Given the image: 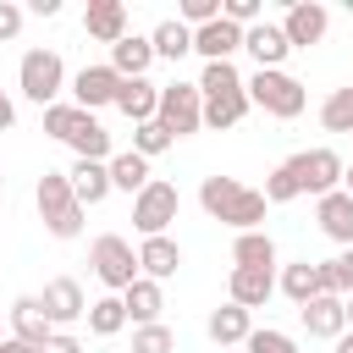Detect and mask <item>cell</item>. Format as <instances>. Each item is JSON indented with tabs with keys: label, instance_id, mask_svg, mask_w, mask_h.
Segmentation results:
<instances>
[{
	"label": "cell",
	"instance_id": "6da1fadb",
	"mask_svg": "<svg viewBox=\"0 0 353 353\" xmlns=\"http://www.w3.org/2000/svg\"><path fill=\"white\" fill-rule=\"evenodd\" d=\"M199 204L210 221H226L232 232H265V188H243L237 176H204Z\"/></svg>",
	"mask_w": 353,
	"mask_h": 353
},
{
	"label": "cell",
	"instance_id": "7a4b0ae2",
	"mask_svg": "<svg viewBox=\"0 0 353 353\" xmlns=\"http://www.w3.org/2000/svg\"><path fill=\"white\" fill-rule=\"evenodd\" d=\"M199 94H204V127H237L243 116H248V77L232 66V61H215V66H204V77H199Z\"/></svg>",
	"mask_w": 353,
	"mask_h": 353
},
{
	"label": "cell",
	"instance_id": "3957f363",
	"mask_svg": "<svg viewBox=\"0 0 353 353\" xmlns=\"http://www.w3.org/2000/svg\"><path fill=\"white\" fill-rule=\"evenodd\" d=\"M33 204H39V221H44L50 237H77L83 232V204H77L66 171H44L39 188H33Z\"/></svg>",
	"mask_w": 353,
	"mask_h": 353
},
{
	"label": "cell",
	"instance_id": "277c9868",
	"mask_svg": "<svg viewBox=\"0 0 353 353\" xmlns=\"http://www.w3.org/2000/svg\"><path fill=\"white\" fill-rule=\"evenodd\" d=\"M248 99H254L265 116H276V121H292V116H303V105H309L303 83H298L292 72H254V77H248Z\"/></svg>",
	"mask_w": 353,
	"mask_h": 353
},
{
	"label": "cell",
	"instance_id": "5b68a950",
	"mask_svg": "<svg viewBox=\"0 0 353 353\" xmlns=\"http://www.w3.org/2000/svg\"><path fill=\"white\" fill-rule=\"evenodd\" d=\"M88 265H94V276L110 287V292H127L143 270H138V254H132V243L121 237V232H105V237H94V248H88Z\"/></svg>",
	"mask_w": 353,
	"mask_h": 353
},
{
	"label": "cell",
	"instance_id": "8992f818",
	"mask_svg": "<svg viewBox=\"0 0 353 353\" xmlns=\"http://www.w3.org/2000/svg\"><path fill=\"white\" fill-rule=\"evenodd\" d=\"M17 88L33 99V105H55V94L66 88V61L55 55V50H28L22 55V66H17Z\"/></svg>",
	"mask_w": 353,
	"mask_h": 353
},
{
	"label": "cell",
	"instance_id": "52a82bcc",
	"mask_svg": "<svg viewBox=\"0 0 353 353\" xmlns=\"http://www.w3.org/2000/svg\"><path fill=\"white\" fill-rule=\"evenodd\" d=\"M171 138H188V132H199L204 127V94H199V83H165L160 88V116H154Z\"/></svg>",
	"mask_w": 353,
	"mask_h": 353
},
{
	"label": "cell",
	"instance_id": "ba28073f",
	"mask_svg": "<svg viewBox=\"0 0 353 353\" xmlns=\"http://www.w3.org/2000/svg\"><path fill=\"white\" fill-rule=\"evenodd\" d=\"M176 210H182V193H176V182H149L138 199H132V226L143 232V237H165V226L176 221Z\"/></svg>",
	"mask_w": 353,
	"mask_h": 353
},
{
	"label": "cell",
	"instance_id": "9c48e42d",
	"mask_svg": "<svg viewBox=\"0 0 353 353\" xmlns=\"http://www.w3.org/2000/svg\"><path fill=\"white\" fill-rule=\"evenodd\" d=\"M292 165H298V176H303V193H314V199H325V193H336L342 188V176H347V160L336 154V149H303V154H292Z\"/></svg>",
	"mask_w": 353,
	"mask_h": 353
},
{
	"label": "cell",
	"instance_id": "30bf717a",
	"mask_svg": "<svg viewBox=\"0 0 353 353\" xmlns=\"http://www.w3.org/2000/svg\"><path fill=\"white\" fill-rule=\"evenodd\" d=\"M39 303H44V314H50V325H55V331H66V325L88 320V298H83V287H77L72 276H50V281H44V292H39Z\"/></svg>",
	"mask_w": 353,
	"mask_h": 353
},
{
	"label": "cell",
	"instance_id": "8fae6325",
	"mask_svg": "<svg viewBox=\"0 0 353 353\" xmlns=\"http://www.w3.org/2000/svg\"><path fill=\"white\" fill-rule=\"evenodd\" d=\"M116 94H121V72L105 61V66H83L77 77H72V105L77 110H99V105H116Z\"/></svg>",
	"mask_w": 353,
	"mask_h": 353
},
{
	"label": "cell",
	"instance_id": "7c38bea8",
	"mask_svg": "<svg viewBox=\"0 0 353 353\" xmlns=\"http://www.w3.org/2000/svg\"><path fill=\"white\" fill-rule=\"evenodd\" d=\"M325 28H331V11H325L320 0H292V6H287V17H281V33H287V44H292V50L320 44V39H325Z\"/></svg>",
	"mask_w": 353,
	"mask_h": 353
},
{
	"label": "cell",
	"instance_id": "4fadbf2b",
	"mask_svg": "<svg viewBox=\"0 0 353 353\" xmlns=\"http://www.w3.org/2000/svg\"><path fill=\"white\" fill-rule=\"evenodd\" d=\"M6 314H11V336H17V342H28V347H39V353L50 347V336H55V325H50V314H44V303H39V292H28V298H17V303H11Z\"/></svg>",
	"mask_w": 353,
	"mask_h": 353
},
{
	"label": "cell",
	"instance_id": "5bb4252c",
	"mask_svg": "<svg viewBox=\"0 0 353 353\" xmlns=\"http://www.w3.org/2000/svg\"><path fill=\"white\" fill-rule=\"evenodd\" d=\"M298 314H303V331H309V336H320V342L347 336V303H342L336 292H320V298H314V303H303Z\"/></svg>",
	"mask_w": 353,
	"mask_h": 353
},
{
	"label": "cell",
	"instance_id": "9a60e30c",
	"mask_svg": "<svg viewBox=\"0 0 353 353\" xmlns=\"http://www.w3.org/2000/svg\"><path fill=\"white\" fill-rule=\"evenodd\" d=\"M204 331H210V342L226 353V347H243L248 336H254V314L243 309V303H221V309H210V320H204Z\"/></svg>",
	"mask_w": 353,
	"mask_h": 353
},
{
	"label": "cell",
	"instance_id": "2e32d148",
	"mask_svg": "<svg viewBox=\"0 0 353 353\" xmlns=\"http://www.w3.org/2000/svg\"><path fill=\"white\" fill-rule=\"evenodd\" d=\"M243 50V28L237 22H204V28H193V55H204V66H215V61H232Z\"/></svg>",
	"mask_w": 353,
	"mask_h": 353
},
{
	"label": "cell",
	"instance_id": "e0dca14e",
	"mask_svg": "<svg viewBox=\"0 0 353 353\" xmlns=\"http://www.w3.org/2000/svg\"><path fill=\"white\" fill-rule=\"evenodd\" d=\"M243 50L259 61V72H281V61L292 55V44H287L281 22H254V28L243 33Z\"/></svg>",
	"mask_w": 353,
	"mask_h": 353
},
{
	"label": "cell",
	"instance_id": "ac0fdd59",
	"mask_svg": "<svg viewBox=\"0 0 353 353\" xmlns=\"http://www.w3.org/2000/svg\"><path fill=\"white\" fill-rule=\"evenodd\" d=\"M83 33L116 50V44L127 39V6H121V0H88V11H83Z\"/></svg>",
	"mask_w": 353,
	"mask_h": 353
},
{
	"label": "cell",
	"instance_id": "d6986e66",
	"mask_svg": "<svg viewBox=\"0 0 353 353\" xmlns=\"http://www.w3.org/2000/svg\"><path fill=\"white\" fill-rule=\"evenodd\" d=\"M116 110H121L132 127H143V121H154V116H160V88H154L149 77H121Z\"/></svg>",
	"mask_w": 353,
	"mask_h": 353
},
{
	"label": "cell",
	"instance_id": "ffe728a7",
	"mask_svg": "<svg viewBox=\"0 0 353 353\" xmlns=\"http://www.w3.org/2000/svg\"><path fill=\"white\" fill-rule=\"evenodd\" d=\"M314 221H320V232H325L331 243L353 248V199H347L342 188L325 193V199H314Z\"/></svg>",
	"mask_w": 353,
	"mask_h": 353
},
{
	"label": "cell",
	"instance_id": "44dd1931",
	"mask_svg": "<svg viewBox=\"0 0 353 353\" xmlns=\"http://www.w3.org/2000/svg\"><path fill=\"white\" fill-rule=\"evenodd\" d=\"M72 193H77V204H105L116 188H110V165L105 160H72Z\"/></svg>",
	"mask_w": 353,
	"mask_h": 353
},
{
	"label": "cell",
	"instance_id": "7402d4cb",
	"mask_svg": "<svg viewBox=\"0 0 353 353\" xmlns=\"http://www.w3.org/2000/svg\"><path fill=\"white\" fill-rule=\"evenodd\" d=\"M270 292H276V276H270V270H237V265H232V281H226V298H232V303H243V309L254 314V309L270 303Z\"/></svg>",
	"mask_w": 353,
	"mask_h": 353
},
{
	"label": "cell",
	"instance_id": "603a6c76",
	"mask_svg": "<svg viewBox=\"0 0 353 353\" xmlns=\"http://www.w3.org/2000/svg\"><path fill=\"white\" fill-rule=\"evenodd\" d=\"M121 303H127V320L132 325H160V309H165V292H160V281H149V276H138L127 292H121Z\"/></svg>",
	"mask_w": 353,
	"mask_h": 353
},
{
	"label": "cell",
	"instance_id": "cb8c5ba5",
	"mask_svg": "<svg viewBox=\"0 0 353 353\" xmlns=\"http://www.w3.org/2000/svg\"><path fill=\"white\" fill-rule=\"evenodd\" d=\"M176 265H182V248H176L171 237H143V248H138V270H143L149 281H171Z\"/></svg>",
	"mask_w": 353,
	"mask_h": 353
},
{
	"label": "cell",
	"instance_id": "d4e9b609",
	"mask_svg": "<svg viewBox=\"0 0 353 353\" xmlns=\"http://www.w3.org/2000/svg\"><path fill=\"white\" fill-rule=\"evenodd\" d=\"M110 66H116L121 77H143V72L154 66V44H149V33H127V39L110 50Z\"/></svg>",
	"mask_w": 353,
	"mask_h": 353
},
{
	"label": "cell",
	"instance_id": "484cf974",
	"mask_svg": "<svg viewBox=\"0 0 353 353\" xmlns=\"http://www.w3.org/2000/svg\"><path fill=\"white\" fill-rule=\"evenodd\" d=\"M232 265H237V270H270V265H276V243H270V232H237V243H232Z\"/></svg>",
	"mask_w": 353,
	"mask_h": 353
},
{
	"label": "cell",
	"instance_id": "4316f807",
	"mask_svg": "<svg viewBox=\"0 0 353 353\" xmlns=\"http://www.w3.org/2000/svg\"><path fill=\"white\" fill-rule=\"evenodd\" d=\"M154 176H149V160L143 154H132V149H121V154H110V188H121V193H143Z\"/></svg>",
	"mask_w": 353,
	"mask_h": 353
},
{
	"label": "cell",
	"instance_id": "83f0119b",
	"mask_svg": "<svg viewBox=\"0 0 353 353\" xmlns=\"http://www.w3.org/2000/svg\"><path fill=\"white\" fill-rule=\"evenodd\" d=\"M281 292L303 309V303H314L320 292H325V281H320V265H309V259H298V265H287L281 270Z\"/></svg>",
	"mask_w": 353,
	"mask_h": 353
},
{
	"label": "cell",
	"instance_id": "f1b7e54d",
	"mask_svg": "<svg viewBox=\"0 0 353 353\" xmlns=\"http://www.w3.org/2000/svg\"><path fill=\"white\" fill-rule=\"evenodd\" d=\"M149 44H154V61H182V55L193 50V28L176 22V17H165V22L149 33Z\"/></svg>",
	"mask_w": 353,
	"mask_h": 353
},
{
	"label": "cell",
	"instance_id": "f546056e",
	"mask_svg": "<svg viewBox=\"0 0 353 353\" xmlns=\"http://www.w3.org/2000/svg\"><path fill=\"white\" fill-rule=\"evenodd\" d=\"M121 325H127V303H121V292H105V298L88 303V331H94V336H116Z\"/></svg>",
	"mask_w": 353,
	"mask_h": 353
},
{
	"label": "cell",
	"instance_id": "4dcf8cb0",
	"mask_svg": "<svg viewBox=\"0 0 353 353\" xmlns=\"http://www.w3.org/2000/svg\"><path fill=\"white\" fill-rule=\"evenodd\" d=\"M320 127H325V132H353V83L325 94V105H320Z\"/></svg>",
	"mask_w": 353,
	"mask_h": 353
},
{
	"label": "cell",
	"instance_id": "1f68e13d",
	"mask_svg": "<svg viewBox=\"0 0 353 353\" xmlns=\"http://www.w3.org/2000/svg\"><path fill=\"white\" fill-rule=\"evenodd\" d=\"M83 127H88V110H77V105H50L44 110V132L61 138V143H72Z\"/></svg>",
	"mask_w": 353,
	"mask_h": 353
},
{
	"label": "cell",
	"instance_id": "d6a6232c",
	"mask_svg": "<svg viewBox=\"0 0 353 353\" xmlns=\"http://www.w3.org/2000/svg\"><path fill=\"white\" fill-rule=\"evenodd\" d=\"M298 193H303V176H298L292 160H281V165L265 176V204H287V199H298Z\"/></svg>",
	"mask_w": 353,
	"mask_h": 353
},
{
	"label": "cell",
	"instance_id": "836d02e7",
	"mask_svg": "<svg viewBox=\"0 0 353 353\" xmlns=\"http://www.w3.org/2000/svg\"><path fill=\"white\" fill-rule=\"evenodd\" d=\"M72 149H77V160H105V165H110V132H105L94 116H88V127L72 138Z\"/></svg>",
	"mask_w": 353,
	"mask_h": 353
},
{
	"label": "cell",
	"instance_id": "e575fe53",
	"mask_svg": "<svg viewBox=\"0 0 353 353\" xmlns=\"http://www.w3.org/2000/svg\"><path fill=\"white\" fill-rule=\"evenodd\" d=\"M176 138L160 127V121H143V127H132V154H143V160H154V154H165Z\"/></svg>",
	"mask_w": 353,
	"mask_h": 353
},
{
	"label": "cell",
	"instance_id": "d590c367",
	"mask_svg": "<svg viewBox=\"0 0 353 353\" xmlns=\"http://www.w3.org/2000/svg\"><path fill=\"white\" fill-rule=\"evenodd\" d=\"M243 353H298V342L276 325H254V336L243 342Z\"/></svg>",
	"mask_w": 353,
	"mask_h": 353
},
{
	"label": "cell",
	"instance_id": "8d00e7d4",
	"mask_svg": "<svg viewBox=\"0 0 353 353\" xmlns=\"http://www.w3.org/2000/svg\"><path fill=\"white\" fill-rule=\"evenodd\" d=\"M171 347H176L171 325H138L132 331V353H171Z\"/></svg>",
	"mask_w": 353,
	"mask_h": 353
},
{
	"label": "cell",
	"instance_id": "74e56055",
	"mask_svg": "<svg viewBox=\"0 0 353 353\" xmlns=\"http://www.w3.org/2000/svg\"><path fill=\"white\" fill-rule=\"evenodd\" d=\"M221 6H226V0H182V6H176V22H188V28L221 22Z\"/></svg>",
	"mask_w": 353,
	"mask_h": 353
},
{
	"label": "cell",
	"instance_id": "f35d334b",
	"mask_svg": "<svg viewBox=\"0 0 353 353\" xmlns=\"http://www.w3.org/2000/svg\"><path fill=\"white\" fill-rule=\"evenodd\" d=\"M221 17H226V22H237V28L248 33L254 22H265V6H259V0H226V6H221Z\"/></svg>",
	"mask_w": 353,
	"mask_h": 353
},
{
	"label": "cell",
	"instance_id": "ab89813d",
	"mask_svg": "<svg viewBox=\"0 0 353 353\" xmlns=\"http://www.w3.org/2000/svg\"><path fill=\"white\" fill-rule=\"evenodd\" d=\"M22 17H28V11H22L17 0H0V44H11V39L22 33Z\"/></svg>",
	"mask_w": 353,
	"mask_h": 353
},
{
	"label": "cell",
	"instance_id": "60d3db41",
	"mask_svg": "<svg viewBox=\"0 0 353 353\" xmlns=\"http://www.w3.org/2000/svg\"><path fill=\"white\" fill-rule=\"evenodd\" d=\"M331 265H336V292H353V248H342Z\"/></svg>",
	"mask_w": 353,
	"mask_h": 353
},
{
	"label": "cell",
	"instance_id": "b9f144b4",
	"mask_svg": "<svg viewBox=\"0 0 353 353\" xmlns=\"http://www.w3.org/2000/svg\"><path fill=\"white\" fill-rule=\"evenodd\" d=\"M44 353H83V342H77V336H72V331H55V336H50V347H44Z\"/></svg>",
	"mask_w": 353,
	"mask_h": 353
},
{
	"label": "cell",
	"instance_id": "7bdbcfd3",
	"mask_svg": "<svg viewBox=\"0 0 353 353\" xmlns=\"http://www.w3.org/2000/svg\"><path fill=\"white\" fill-rule=\"evenodd\" d=\"M28 11H33V17H55V11H61V0H28Z\"/></svg>",
	"mask_w": 353,
	"mask_h": 353
},
{
	"label": "cell",
	"instance_id": "ee69618b",
	"mask_svg": "<svg viewBox=\"0 0 353 353\" xmlns=\"http://www.w3.org/2000/svg\"><path fill=\"white\" fill-rule=\"evenodd\" d=\"M11 121H17V105H11V99H6V88H0V132H6Z\"/></svg>",
	"mask_w": 353,
	"mask_h": 353
},
{
	"label": "cell",
	"instance_id": "f6af8a7d",
	"mask_svg": "<svg viewBox=\"0 0 353 353\" xmlns=\"http://www.w3.org/2000/svg\"><path fill=\"white\" fill-rule=\"evenodd\" d=\"M0 353H39V347H28V342H17V336H6V342H0Z\"/></svg>",
	"mask_w": 353,
	"mask_h": 353
},
{
	"label": "cell",
	"instance_id": "bcb514c9",
	"mask_svg": "<svg viewBox=\"0 0 353 353\" xmlns=\"http://www.w3.org/2000/svg\"><path fill=\"white\" fill-rule=\"evenodd\" d=\"M336 353H353V331H347V336H336Z\"/></svg>",
	"mask_w": 353,
	"mask_h": 353
},
{
	"label": "cell",
	"instance_id": "7dc6e473",
	"mask_svg": "<svg viewBox=\"0 0 353 353\" xmlns=\"http://www.w3.org/2000/svg\"><path fill=\"white\" fill-rule=\"evenodd\" d=\"M347 325H353V303H347Z\"/></svg>",
	"mask_w": 353,
	"mask_h": 353
},
{
	"label": "cell",
	"instance_id": "c3c4849f",
	"mask_svg": "<svg viewBox=\"0 0 353 353\" xmlns=\"http://www.w3.org/2000/svg\"><path fill=\"white\" fill-rule=\"evenodd\" d=\"M0 188H6V171H0Z\"/></svg>",
	"mask_w": 353,
	"mask_h": 353
},
{
	"label": "cell",
	"instance_id": "681fc988",
	"mask_svg": "<svg viewBox=\"0 0 353 353\" xmlns=\"http://www.w3.org/2000/svg\"><path fill=\"white\" fill-rule=\"evenodd\" d=\"M0 342H6V336H0Z\"/></svg>",
	"mask_w": 353,
	"mask_h": 353
}]
</instances>
